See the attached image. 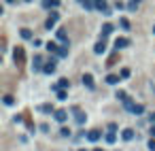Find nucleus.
I'll return each instance as SVG.
<instances>
[{
    "mask_svg": "<svg viewBox=\"0 0 155 151\" xmlns=\"http://www.w3.org/2000/svg\"><path fill=\"white\" fill-rule=\"evenodd\" d=\"M121 77H123V79L130 77V68H123V70H121Z\"/></svg>",
    "mask_w": 155,
    "mask_h": 151,
    "instance_id": "30",
    "label": "nucleus"
},
{
    "mask_svg": "<svg viewBox=\"0 0 155 151\" xmlns=\"http://www.w3.org/2000/svg\"><path fill=\"white\" fill-rule=\"evenodd\" d=\"M81 151H85V149H81Z\"/></svg>",
    "mask_w": 155,
    "mask_h": 151,
    "instance_id": "38",
    "label": "nucleus"
},
{
    "mask_svg": "<svg viewBox=\"0 0 155 151\" xmlns=\"http://www.w3.org/2000/svg\"><path fill=\"white\" fill-rule=\"evenodd\" d=\"M57 56H60V58H64V56H68V45H64V47H60V51H57Z\"/></svg>",
    "mask_w": 155,
    "mask_h": 151,
    "instance_id": "22",
    "label": "nucleus"
},
{
    "mask_svg": "<svg viewBox=\"0 0 155 151\" xmlns=\"http://www.w3.org/2000/svg\"><path fill=\"white\" fill-rule=\"evenodd\" d=\"M32 66H34V70H42V58L40 56H34V62H32Z\"/></svg>",
    "mask_w": 155,
    "mask_h": 151,
    "instance_id": "13",
    "label": "nucleus"
},
{
    "mask_svg": "<svg viewBox=\"0 0 155 151\" xmlns=\"http://www.w3.org/2000/svg\"><path fill=\"white\" fill-rule=\"evenodd\" d=\"M111 32H113V24H104V26H102V34H100V36H102V39H106Z\"/></svg>",
    "mask_w": 155,
    "mask_h": 151,
    "instance_id": "11",
    "label": "nucleus"
},
{
    "mask_svg": "<svg viewBox=\"0 0 155 151\" xmlns=\"http://www.w3.org/2000/svg\"><path fill=\"white\" fill-rule=\"evenodd\" d=\"M127 45H130V41H127V39H117L115 41V49H125Z\"/></svg>",
    "mask_w": 155,
    "mask_h": 151,
    "instance_id": "9",
    "label": "nucleus"
},
{
    "mask_svg": "<svg viewBox=\"0 0 155 151\" xmlns=\"http://www.w3.org/2000/svg\"><path fill=\"white\" fill-rule=\"evenodd\" d=\"M57 19H60V13H57V11H51L49 13V17H47V21H45V26L47 28H55V24H57Z\"/></svg>",
    "mask_w": 155,
    "mask_h": 151,
    "instance_id": "2",
    "label": "nucleus"
},
{
    "mask_svg": "<svg viewBox=\"0 0 155 151\" xmlns=\"http://www.w3.org/2000/svg\"><path fill=\"white\" fill-rule=\"evenodd\" d=\"M57 39H60V41L64 43V45H68V34H66V30H64V28H60V30H57Z\"/></svg>",
    "mask_w": 155,
    "mask_h": 151,
    "instance_id": "10",
    "label": "nucleus"
},
{
    "mask_svg": "<svg viewBox=\"0 0 155 151\" xmlns=\"http://www.w3.org/2000/svg\"><path fill=\"white\" fill-rule=\"evenodd\" d=\"M2 100H4V104H9V106H11V104H13V102H15V100H13V96H4Z\"/></svg>",
    "mask_w": 155,
    "mask_h": 151,
    "instance_id": "26",
    "label": "nucleus"
},
{
    "mask_svg": "<svg viewBox=\"0 0 155 151\" xmlns=\"http://www.w3.org/2000/svg\"><path fill=\"white\" fill-rule=\"evenodd\" d=\"M100 136H102V132H100V130H89L87 132V141H92V143L100 141Z\"/></svg>",
    "mask_w": 155,
    "mask_h": 151,
    "instance_id": "6",
    "label": "nucleus"
},
{
    "mask_svg": "<svg viewBox=\"0 0 155 151\" xmlns=\"http://www.w3.org/2000/svg\"><path fill=\"white\" fill-rule=\"evenodd\" d=\"M123 104H125V109L130 111V113H134V115H142V113H145V106H142V104H134L130 98H127Z\"/></svg>",
    "mask_w": 155,
    "mask_h": 151,
    "instance_id": "1",
    "label": "nucleus"
},
{
    "mask_svg": "<svg viewBox=\"0 0 155 151\" xmlns=\"http://www.w3.org/2000/svg\"><path fill=\"white\" fill-rule=\"evenodd\" d=\"M106 83H111V85L119 83V74H108V77H106Z\"/></svg>",
    "mask_w": 155,
    "mask_h": 151,
    "instance_id": "17",
    "label": "nucleus"
},
{
    "mask_svg": "<svg viewBox=\"0 0 155 151\" xmlns=\"http://www.w3.org/2000/svg\"><path fill=\"white\" fill-rule=\"evenodd\" d=\"M83 85H85V87H89V89H94V77L89 72L83 74Z\"/></svg>",
    "mask_w": 155,
    "mask_h": 151,
    "instance_id": "7",
    "label": "nucleus"
},
{
    "mask_svg": "<svg viewBox=\"0 0 155 151\" xmlns=\"http://www.w3.org/2000/svg\"><path fill=\"white\" fill-rule=\"evenodd\" d=\"M40 111H42V113H55V111H53V104H42Z\"/></svg>",
    "mask_w": 155,
    "mask_h": 151,
    "instance_id": "20",
    "label": "nucleus"
},
{
    "mask_svg": "<svg viewBox=\"0 0 155 151\" xmlns=\"http://www.w3.org/2000/svg\"><path fill=\"white\" fill-rule=\"evenodd\" d=\"M7 2H9V4H11V2H15V0H7Z\"/></svg>",
    "mask_w": 155,
    "mask_h": 151,
    "instance_id": "33",
    "label": "nucleus"
},
{
    "mask_svg": "<svg viewBox=\"0 0 155 151\" xmlns=\"http://www.w3.org/2000/svg\"><path fill=\"white\" fill-rule=\"evenodd\" d=\"M53 117H55V121H60V123H64L68 119V111H64V109H57L55 113H53Z\"/></svg>",
    "mask_w": 155,
    "mask_h": 151,
    "instance_id": "4",
    "label": "nucleus"
},
{
    "mask_svg": "<svg viewBox=\"0 0 155 151\" xmlns=\"http://www.w3.org/2000/svg\"><path fill=\"white\" fill-rule=\"evenodd\" d=\"M119 24H121V28H123V30H127V28H130V21H127V19H121Z\"/></svg>",
    "mask_w": 155,
    "mask_h": 151,
    "instance_id": "28",
    "label": "nucleus"
},
{
    "mask_svg": "<svg viewBox=\"0 0 155 151\" xmlns=\"http://www.w3.org/2000/svg\"><path fill=\"white\" fill-rule=\"evenodd\" d=\"M94 51H96V53H98V56H102V53L106 51V45H104V41H102V43H98V45H96V47H94Z\"/></svg>",
    "mask_w": 155,
    "mask_h": 151,
    "instance_id": "16",
    "label": "nucleus"
},
{
    "mask_svg": "<svg viewBox=\"0 0 155 151\" xmlns=\"http://www.w3.org/2000/svg\"><path fill=\"white\" fill-rule=\"evenodd\" d=\"M127 9H130V11H136V9H138V2H136V0H132V2L127 4Z\"/></svg>",
    "mask_w": 155,
    "mask_h": 151,
    "instance_id": "27",
    "label": "nucleus"
},
{
    "mask_svg": "<svg viewBox=\"0 0 155 151\" xmlns=\"http://www.w3.org/2000/svg\"><path fill=\"white\" fill-rule=\"evenodd\" d=\"M55 94H57V98H60V100H66V98H68V94H66V91H64V89L55 91Z\"/></svg>",
    "mask_w": 155,
    "mask_h": 151,
    "instance_id": "23",
    "label": "nucleus"
},
{
    "mask_svg": "<svg viewBox=\"0 0 155 151\" xmlns=\"http://www.w3.org/2000/svg\"><path fill=\"white\" fill-rule=\"evenodd\" d=\"M57 4H60V0H45V2H42V7H45V9H55Z\"/></svg>",
    "mask_w": 155,
    "mask_h": 151,
    "instance_id": "14",
    "label": "nucleus"
},
{
    "mask_svg": "<svg viewBox=\"0 0 155 151\" xmlns=\"http://www.w3.org/2000/svg\"><path fill=\"white\" fill-rule=\"evenodd\" d=\"M94 151H104V149H94Z\"/></svg>",
    "mask_w": 155,
    "mask_h": 151,
    "instance_id": "34",
    "label": "nucleus"
},
{
    "mask_svg": "<svg viewBox=\"0 0 155 151\" xmlns=\"http://www.w3.org/2000/svg\"><path fill=\"white\" fill-rule=\"evenodd\" d=\"M117 100H127V94H125V91H117Z\"/></svg>",
    "mask_w": 155,
    "mask_h": 151,
    "instance_id": "24",
    "label": "nucleus"
},
{
    "mask_svg": "<svg viewBox=\"0 0 155 151\" xmlns=\"http://www.w3.org/2000/svg\"><path fill=\"white\" fill-rule=\"evenodd\" d=\"M104 141L108 143V145H113V143L117 141V134H115V132H108V134H104Z\"/></svg>",
    "mask_w": 155,
    "mask_h": 151,
    "instance_id": "15",
    "label": "nucleus"
},
{
    "mask_svg": "<svg viewBox=\"0 0 155 151\" xmlns=\"http://www.w3.org/2000/svg\"><path fill=\"white\" fill-rule=\"evenodd\" d=\"M96 9H100V11H106V2H104V0H96Z\"/></svg>",
    "mask_w": 155,
    "mask_h": 151,
    "instance_id": "21",
    "label": "nucleus"
},
{
    "mask_svg": "<svg viewBox=\"0 0 155 151\" xmlns=\"http://www.w3.org/2000/svg\"><path fill=\"white\" fill-rule=\"evenodd\" d=\"M53 70H55V60H53V58H51V60L47 62L45 66H42V72H45V74H51Z\"/></svg>",
    "mask_w": 155,
    "mask_h": 151,
    "instance_id": "5",
    "label": "nucleus"
},
{
    "mask_svg": "<svg viewBox=\"0 0 155 151\" xmlns=\"http://www.w3.org/2000/svg\"><path fill=\"white\" fill-rule=\"evenodd\" d=\"M153 32H155V26H153Z\"/></svg>",
    "mask_w": 155,
    "mask_h": 151,
    "instance_id": "36",
    "label": "nucleus"
},
{
    "mask_svg": "<svg viewBox=\"0 0 155 151\" xmlns=\"http://www.w3.org/2000/svg\"><path fill=\"white\" fill-rule=\"evenodd\" d=\"M72 113H74V121H77L79 126H83L85 119H87V115H85V113L79 109V106H72Z\"/></svg>",
    "mask_w": 155,
    "mask_h": 151,
    "instance_id": "3",
    "label": "nucleus"
},
{
    "mask_svg": "<svg viewBox=\"0 0 155 151\" xmlns=\"http://www.w3.org/2000/svg\"><path fill=\"white\" fill-rule=\"evenodd\" d=\"M151 136H155V123L151 126Z\"/></svg>",
    "mask_w": 155,
    "mask_h": 151,
    "instance_id": "32",
    "label": "nucleus"
},
{
    "mask_svg": "<svg viewBox=\"0 0 155 151\" xmlns=\"http://www.w3.org/2000/svg\"><path fill=\"white\" fill-rule=\"evenodd\" d=\"M19 34H21V39H32V32H30L28 28H21Z\"/></svg>",
    "mask_w": 155,
    "mask_h": 151,
    "instance_id": "18",
    "label": "nucleus"
},
{
    "mask_svg": "<svg viewBox=\"0 0 155 151\" xmlns=\"http://www.w3.org/2000/svg\"><path fill=\"white\" fill-rule=\"evenodd\" d=\"M117 130V123H108V132H115Z\"/></svg>",
    "mask_w": 155,
    "mask_h": 151,
    "instance_id": "31",
    "label": "nucleus"
},
{
    "mask_svg": "<svg viewBox=\"0 0 155 151\" xmlns=\"http://www.w3.org/2000/svg\"><path fill=\"white\" fill-rule=\"evenodd\" d=\"M121 138H123V141H132V138H134V130H132V128H125V130L121 132Z\"/></svg>",
    "mask_w": 155,
    "mask_h": 151,
    "instance_id": "8",
    "label": "nucleus"
},
{
    "mask_svg": "<svg viewBox=\"0 0 155 151\" xmlns=\"http://www.w3.org/2000/svg\"><path fill=\"white\" fill-rule=\"evenodd\" d=\"M60 136H70V128H62V130H60Z\"/></svg>",
    "mask_w": 155,
    "mask_h": 151,
    "instance_id": "25",
    "label": "nucleus"
},
{
    "mask_svg": "<svg viewBox=\"0 0 155 151\" xmlns=\"http://www.w3.org/2000/svg\"><path fill=\"white\" fill-rule=\"evenodd\" d=\"M47 51H51V53H57L60 49H57V45H55V43H47Z\"/></svg>",
    "mask_w": 155,
    "mask_h": 151,
    "instance_id": "19",
    "label": "nucleus"
},
{
    "mask_svg": "<svg viewBox=\"0 0 155 151\" xmlns=\"http://www.w3.org/2000/svg\"><path fill=\"white\" fill-rule=\"evenodd\" d=\"M15 62H17V64L24 62V49H21V47H17V49H15Z\"/></svg>",
    "mask_w": 155,
    "mask_h": 151,
    "instance_id": "12",
    "label": "nucleus"
},
{
    "mask_svg": "<svg viewBox=\"0 0 155 151\" xmlns=\"http://www.w3.org/2000/svg\"><path fill=\"white\" fill-rule=\"evenodd\" d=\"M24 2H30V0H24Z\"/></svg>",
    "mask_w": 155,
    "mask_h": 151,
    "instance_id": "35",
    "label": "nucleus"
},
{
    "mask_svg": "<svg viewBox=\"0 0 155 151\" xmlns=\"http://www.w3.org/2000/svg\"><path fill=\"white\" fill-rule=\"evenodd\" d=\"M136 2H140V0H136Z\"/></svg>",
    "mask_w": 155,
    "mask_h": 151,
    "instance_id": "37",
    "label": "nucleus"
},
{
    "mask_svg": "<svg viewBox=\"0 0 155 151\" xmlns=\"http://www.w3.org/2000/svg\"><path fill=\"white\" fill-rule=\"evenodd\" d=\"M147 147H149V151H155V138H151V141H149Z\"/></svg>",
    "mask_w": 155,
    "mask_h": 151,
    "instance_id": "29",
    "label": "nucleus"
}]
</instances>
